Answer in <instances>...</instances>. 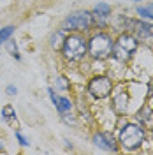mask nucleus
Listing matches in <instances>:
<instances>
[{
    "label": "nucleus",
    "instance_id": "nucleus-2",
    "mask_svg": "<svg viewBox=\"0 0 153 155\" xmlns=\"http://www.w3.org/2000/svg\"><path fill=\"white\" fill-rule=\"evenodd\" d=\"M113 44L115 41L106 32L93 34L88 41V55L93 60H107L113 55Z\"/></svg>",
    "mask_w": 153,
    "mask_h": 155
},
{
    "label": "nucleus",
    "instance_id": "nucleus-17",
    "mask_svg": "<svg viewBox=\"0 0 153 155\" xmlns=\"http://www.w3.org/2000/svg\"><path fill=\"white\" fill-rule=\"evenodd\" d=\"M14 136H16V139H18V143H19L21 146H28V145H30V143H28V139H27L25 136L21 134L19 130H16V134H14Z\"/></svg>",
    "mask_w": 153,
    "mask_h": 155
},
{
    "label": "nucleus",
    "instance_id": "nucleus-10",
    "mask_svg": "<svg viewBox=\"0 0 153 155\" xmlns=\"http://www.w3.org/2000/svg\"><path fill=\"white\" fill-rule=\"evenodd\" d=\"M0 115H2V118H4L7 124H14V125H18V118H16V109H14V106L5 104V106L2 107Z\"/></svg>",
    "mask_w": 153,
    "mask_h": 155
},
{
    "label": "nucleus",
    "instance_id": "nucleus-13",
    "mask_svg": "<svg viewBox=\"0 0 153 155\" xmlns=\"http://www.w3.org/2000/svg\"><path fill=\"white\" fill-rule=\"evenodd\" d=\"M14 27L12 25H7V27H4V28H0V44H5L11 37H12V34H14Z\"/></svg>",
    "mask_w": 153,
    "mask_h": 155
},
{
    "label": "nucleus",
    "instance_id": "nucleus-15",
    "mask_svg": "<svg viewBox=\"0 0 153 155\" xmlns=\"http://www.w3.org/2000/svg\"><path fill=\"white\" fill-rule=\"evenodd\" d=\"M55 85H57L58 90H69L70 88V83H69V79L65 76H58L55 79Z\"/></svg>",
    "mask_w": 153,
    "mask_h": 155
},
{
    "label": "nucleus",
    "instance_id": "nucleus-11",
    "mask_svg": "<svg viewBox=\"0 0 153 155\" xmlns=\"http://www.w3.org/2000/svg\"><path fill=\"white\" fill-rule=\"evenodd\" d=\"M65 37H67V35H65V30H57V32H53L51 37H49L51 48L53 49H62V44H63Z\"/></svg>",
    "mask_w": 153,
    "mask_h": 155
},
{
    "label": "nucleus",
    "instance_id": "nucleus-1",
    "mask_svg": "<svg viewBox=\"0 0 153 155\" xmlns=\"http://www.w3.org/2000/svg\"><path fill=\"white\" fill-rule=\"evenodd\" d=\"M60 51L67 62H79L88 53V41L79 34H69Z\"/></svg>",
    "mask_w": 153,
    "mask_h": 155
},
{
    "label": "nucleus",
    "instance_id": "nucleus-19",
    "mask_svg": "<svg viewBox=\"0 0 153 155\" xmlns=\"http://www.w3.org/2000/svg\"><path fill=\"white\" fill-rule=\"evenodd\" d=\"M5 94H7V95H16V94H18V88L12 87V85H9V87L5 88Z\"/></svg>",
    "mask_w": 153,
    "mask_h": 155
},
{
    "label": "nucleus",
    "instance_id": "nucleus-8",
    "mask_svg": "<svg viewBox=\"0 0 153 155\" xmlns=\"http://www.w3.org/2000/svg\"><path fill=\"white\" fill-rule=\"evenodd\" d=\"M48 94H49V97H51V101H53V106L57 107V111L62 116H65L69 111L72 109V101H70V99H67V97H62V95H57L53 88H49Z\"/></svg>",
    "mask_w": 153,
    "mask_h": 155
},
{
    "label": "nucleus",
    "instance_id": "nucleus-6",
    "mask_svg": "<svg viewBox=\"0 0 153 155\" xmlns=\"http://www.w3.org/2000/svg\"><path fill=\"white\" fill-rule=\"evenodd\" d=\"M88 94L95 99H106L113 92V79L107 76H95L88 81Z\"/></svg>",
    "mask_w": 153,
    "mask_h": 155
},
{
    "label": "nucleus",
    "instance_id": "nucleus-4",
    "mask_svg": "<svg viewBox=\"0 0 153 155\" xmlns=\"http://www.w3.org/2000/svg\"><path fill=\"white\" fill-rule=\"evenodd\" d=\"M93 25V14L90 11H76L70 12L62 23V30L65 32H85Z\"/></svg>",
    "mask_w": 153,
    "mask_h": 155
},
{
    "label": "nucleus",
    "instance_id": "nucleus-9",
    "mask_svg": "<svg viewBox=\"0 0 153 155\" xmlns=\"http://www.w3.org/2000/svg\"><path fill=\"white\" fill-rule=\"evenodd\" d=\"M92 14H93V19H106L111 16V7L107 5V4H97L93 11H92Z\"/></svg>",
    "mask_w": 153,
    "mask_h": 155
},
{
    "label": "nucleus",
    "instance_id": "nucleus-14",
    "mask_svg": "<svg viewBox=\"0 0 153 155\" xmlns=\"http://www.w3.org/2000/svg\"><path fill=\"white\" fill-rule=\"evenodd\" d=\"M5 48H7V51H9V53L16 58V60H21V57H19V51H18V46H16V42H14V41H11V39H9V41L5 42Z\"/></svg>",
    "mask_w": 153,
    "mask_h": 155
},
{
    "label": "nucleus",
    "instance_id": "nucleus-7",
    "mask_svg": "<svg viewBox=\"0 0 153 155\" xmlns=\"http://www.w3.org/2000/svg\"><path fill=\"white\" fill-rule=\"evenodd\" d=\"M93 145L102 148L106 152H118V143L111 132H95L93 134Z\"/></svg>",
    "mask_w": 153,
    "mask_h": 155
},
{
    "label": "nucleus",
    "instance_id": "nucleus-18",
    "mask_svg": "<svg viewBox=\"0 0 153 155\" xmlns=\"http://www.w3.org/2000/svg\"><path fill=\"white\" fill-rule=\"evenodd\" d=\"M148 113H150V109H148V107H144V109H141V111H139V113H137V118H139V120H141V118H143V120H148Z\"/></svg>",
    "mask_w": 153,
    "mask_h": 155
},
{
    "label": "nucleus",
    "instance_id": "nucleus-21",
    "mask_svg": "<svg viewBox=\"0 0 153 155\" xmlns=\"http://www.w3.org/2000/svg\"><path fill=\"white\" fill-rule=\"evenodd\" d=\"M150 7H151V9H153V5H150Z\"/></svg>",
    "mask_w": 153,
    "mask_h": 155
},
{
    "label": "nucleus",
    "instance_id": "nucleus-16",
    "mask_svg": "<svg viewBox=\"0 0 153 155\" xmlns=\"http://www.w3.org/2000/svg\"><path fill=\"white\" fill-rule=\"evenodd\" d=\"M137 14H139L141 18L153 19V9L151 7H137Z\"/></svg>",
    "mask_w": 153,
    "mask_h": 155
},
{
    "label": "nucleus",
    "instance_id": "nucleus-12",
    "mask_svg": "<svg viewBox=\"0 0 153 155\" xmlns=\"http://www.w3.org/2000/svg\"><path fill=\"white\" fill-rule=\"evenodd\" d=\"M113 107H115L116 113H125L127 107H129V97L125 95V94L118 95L115 101H113Z\"/></svg>",
    "mask_w": 153,
    "mask_h": 155
},
{
    "label": "nucleus",
    "instance_id": "nucleus-20",
    "mask_svg": "<svg viewBox=\"0 0 153 155\" xmlns=\"http://www.w3.org/2000/svg\"><path fill=\"white\" fill-rule=\"evenodd\" d=\"M2 152H4V145H2V143H0V153H2Z\"/></svg>",
    "mask_w": 153,
    "mask_h": 155
},
{
    "label": "nucleus",
    "instance_id": "nucleus-3",
    "mask_svg": "<svg viewBox=\"0 0 153 155\" xmlns=\"http://www.w3.org/2000/svg\"><path fill=\"white\" fill-rule=\"evenodd\" d=\"M137 46H139V41H137L132 34L123 32V34H120L118 39L115 41V44H113V55H111V57L116 58L118 62H127V60H130L132 55L137 51Z\"/></svg>",
    "mask_w": 153,
    "mask_h": 155
},
{
    "label": "nucleus",
    "instance_id": "nucleus-5",
    "mask_svg": "<svg viewBox=\"0 0 153 155\" xmlns=\"http://www.w3.org/2000/svg\"><path fill=\"white\" fill-rule=\"evenodd\" d=\"M144 141V129L137 124H127L120 130V143L125 150H137Z\"/></svg>",
    "mask_w": 153,
    "mask_h": 155
}]
</instances>
